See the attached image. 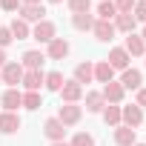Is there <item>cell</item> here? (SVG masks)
Instances as JSON below:
<instances>
[{"label": "cell", "mask_w": 146, "mask_h": 146, "mask_svg": "<svg viewBox=\"0 0 146 146\" xmlns=\"http://www.w3.org/2000/svg\"><path fill=\"white\" fill-rule=\"evenodd\" d=\"M23 66L20 63H15V60H9L3 69H0V83H6V89H20V80H23Z\"/></svg>", "instance_id": "cell-1"}, {"label": "cell", "mask_w": 146, "mask_h": 146, "mask_svg": "<svg viewBox=\"0 0 146 146\" xmlns=\"http://www.w3.org/2000/svg\"><path fill=\"white\" fill-rule=\"evenodd\" d=\"M54 117H57L66 129H69V126H78V123H80V117H83V106H80V103H63V106H60V112H57Z\"/></svg>", "instance_id": "cell-2"}, {"label": "cell", "mask_w": 146, "mask_h": 146, "mask_svg": "<svg viewBox=\"0 0 146 146\" xmlns=\"http://www.w3.org/2000/svg\"><path fill=\"white\" fill-rule=\"evenodd\" d=\"M54 37H57V26H54L52 20H40V23H35V29H32V40L49 46Z\"/></svg>", "instance_id": "cell-3"}, {"label": "cell", "mask_w": 146, "mask_h": 146, "mask_svg": "<svg viewBox=\"0 0 146 146\" xmlns=\"http://www.w3.org/2000/svg\"><path fill=\"white\" fill-rule=\"evenodd\" d=\"M100 95H103V100H106V103H112V106H120V103H123V98H126V89H123L117 80H109V83H103Z\"/></svg>", "instance_id": "cell-4"}, {"label": "cell", "mask_w": 146, "mask_h": 146, "mask_svg": "<svg viewBox=\"0 0 146 146\" xmlns=\"http://www.w3.org/2000/svg\"><path fill=\"white\" fill-rule=\"evenodd\" d=\"M143 123V109L140 106H120V126H129V129H137Z\"/></svg>", "instance_id": "cell-5"}, {"label": "cell", "mask_w": 146, "mask_h": 146, "mask_svg": "<svg viewBox=\"0 0 146 146\" xmlns=\"http://www.w3.org/2000/svg\"><path fill=\"white\" fill-rule=\"evenodd\" d=\"M57 95H60V100H63V103H80V98H83V86H80L75 78H72V80H66V83H63V89H60Z\"/></svg>", "instance_id": "cell-6"}, {"label": "cell", "mask_w": 146, "mask_h": 146, "mask_svg": "<svg viewBox=\"0 0 146 146\" xmlns=\"http://www.w3.org/2000/svg\"><path fill=\"white\" fill-rule=\"evenodd\" d=\"M43 80H46V72H43V69H29V72H23L20 86H23L26 92H40Z\"/></svg>", "instance_id": "cell-7"}, {"label": "cell", "mask_w": 146, "mask_h": 146, "mask_svg": "<svg viewBox=\"0 0 146 146\" xmlns=\"http://www.w3.org/2000/svg\"><path fill=\"white\" fill-rule=\"evenodd\" d=\"M0 106H3V112H17L23 106V92L20 89H6L3 98H0Z\"/></svg>", "instance_id": "cell-8"}, {"label": "cell", "mask_w": 146, "mask_h": 146, "mask_svg": "<svg viewBox=\"0 0 146 146\" xmlns=\"http://www.w3.org/2000/svg\"><path fill=\"white\" fill-rule=\"evenodd\" d=\"M92 35L100 40V43H109V40H115V23L112 20H95V26H92Z\"/></svg>", "instance_id": "cell-9"}, {"label": "cell", "mask_w": 146, "mask_h": 146, "mask_svg": "<svg viewBox=\"0 0 146 146\" xmlns=\"http://www.w3.org/2000/svg\"><path fill=\"white\" fill-rule=\"evenodd\" d=\"M69 49H72V46H69L66 37H54V40L46 46V57H49V60H63V57L69 54Z\"/></svg>", "instance_id": "cell-10"}, {"label": "cell", "mask_w": 146, "mask_h": 146, "mask_svg": "<svg viewBox=\"0 0 146 146\" xmlns=\"http://www.w3.org/2000/svg\"><path fill=\"white\" fill-rule=\"evenodd\" d=\"M43 135H46L52 143H57V140L66 137V126H63L57 117H46V123H43Z\"/></svg>", "instance_id": "cell-11"}, {"label": "cell", "mask_w": 146, "mask_h": 146, "mask_svg": "<svg viewBox=\"0 0 146 146\" xmlns=\"http://www.w3.org/2000/svg\"><path fill=\"white\" fill-rule=\"evenodd\" d=\"M20 126H23V120L17 112H0V132L3 135H15Z\"/></svg>", "instance_id": "cell-12"}, {"label": "cell", "mask_w": 146, "mask_h": 146, "mask_svg": "<svg viewBox=\"0 0 146 146\" xmlns=\"http://www.w3.org/2000/svg\"><path fill=\"white\" fill-rule=\"evenodd\" d=\"M117 83H120L123 89H132V92H137V89L143 86V75H140L137 69H132V66H129V69H123V75H120V80H117Z\"/></svg>", "instance_id": "cell-13"}, {"label": "cell", "mask_w": 146, "mask_h": 146, "mask_svg": "<svg viewBox=\"0 0 146 146\" xmlns=\"http://www.w3.org/2000/svg\"><path fill=\"white\" fill-rule=\"evenodd\" d=\"M17 17L26 20V23H40V20H46V9H43V3L40 6H20Z\"/></svg>", "instance_id": "cell-14"}, {"label": "cell", "mask_w": 146, "mask_h": 146, "mask_svg": "<svg viewBox=\"0 0 146 146\" xmlns=\"http://www.w3.org/2000/svg\"><path fill=\"white\" fill-rule=\"evenodd\" d=\"M123 49H126V54L129 57H143L146 54V43H143V37L140 35H126V43H123Z\"/></svg>", "instance_id": "cell-15"}, {"label": "cell", "mask_w": 146, "mask_h": 146, "mask_svg": "<svg viewBox=\"0 0 146 146\" xmlns=\"http://www.w3.org/2000/svg\"><path fill=\"white\" fill-rule=\"evenodd\" d=\"M129 60H132V57L126 54V49H123V46H115V49L109 52V57H106V63H109L115 72H117V69H120V72H123V69H129Z\"/></svg>", "instance_id": "cell-16"}, {"label": "cell", "mask_w": 146, "mask_h": 146, "mask_svg": "<svg viewBox=\"0 0 146 146\" xmlns=\"http://www.w3.org/2000/svg\"><path fill=\"white\" fill-rule=\"evenodd\" d=\"M43 60H46V52H40V49H29V52H23V57H20V66L29 72V69H43Z\"/></svg>", "instance_id": "cell-17"}, {"label": "cell", "mask_w": 146, "mask_h": 146, "mask_svg": "<svg viewBox=\"0 0 146 146\" xmlns=\"http://www.w3.org/2000/svg\"><path fill=\"white\" fill-rule=\"evenodd\" d=\"M115 143H117V146H135V143H137V129L115 126Z\"/></svg>", "instance_id": "cell-18"}, {"label": "cell", "mask_w": 146, "mask_h": 146, "mask_svg": "<svg viewBox=\"0 0 146 146\" xmlns=\"http://www.w3.org/2000/svg\"><path fill=\"white\" fill-rule=\"evenodd\" d=\"M75 80H78L80 86H83V83H92V80H95V63H89V60H86V63H78V66H75Z\"/></svg>", "instance_id": "cell-19"}, {"label": "cell", "mask_w": 146, "mask_h": 146, "mask_svg": "<svg viewBox=\"0 0 146 146\" xmlns=\"http://www.w3.org/2000/svg\"><path fill=\"white\" fill-rule=\"evenodd\" d=\"M95 15L92 12H83V15H72V26H75L78 32H92V26H95Z\"/></svg>", "instance_id": "cell-20"}, {"label": "cell", "mask_w": 146, "mask_h": 146, "mask_svg": "<svg viewBox=\"0 0 146 146\" xmlns=\"http://www.w3.org/2000/svg\"><path fill=\"white\" fill-rule=\"evenodd\" d=\"M112 23H115V32H123V35H132L135 26H137V20L132 17V12H129V15H117Z\"/></svg>", "instance_id": "cell-21"}, {"label": "cell", "mask_w": 146, "mask_h": 146, "mask_svg": "<svg viewBox=\"0 0 146 146\" xmlns=\"http://www.w3.org/2000/svg\"><path fill=\"white\" fill-rule=\"evenodd\" d=\"M9 32H12V37H15V40H26V37H32V26H29L26 20H20V17H15V20H12Z\"/></svg>", "instance_id": "cell-22"}, {"label": "cell", "mask_w": 146, "mask_h": 146, "mask_svg": "<svg viewBox=\"0 0 146 146\" xmlns=\"http://www.w3.org/2000/svg\"><path fill=\"white\" fill-rule=\"evenodd\" d=\"M95 80H98V83H109V80H115V69H112L106 60H98V63H95Z\"/></svg>", "instance_id": "cell-23"}, {"label": "cell", "mask_w": 146, "mask_h": 146, "mask_svg": "<svg viewBox=\"0 0 146 146\" xmlns=\"http://www.w3.org/2000/svg\"><path fill=\"white\" fill-rule=\"evenodd\" d=\"M103 106H106V100H103V95H100V92H86V112L100 115V112H103Z\"/></svg>", "instance_id": "cell-24"}, {"label": "cell", "mask_w": 146, "mask_h": 146, "mask_svg": "<svg viewBox=\"0 0 146 146\" xmlns=\"http://www.w3.org/2000/svg\"><path fill=\"white\" fill-rule=\"evenodd\" d=\"M63 83H66V78L60 75V72H46V80H43V86H46L49 92H60V89H63Z\"/></svg>", "instance_id": "cell-25"}, {"label": "cell", "mask_w": 146, "mask_h": 146, "mask_svg": "<svg viewBox=\"0 0 146 146\" xmlns=\"http://www.w3.org/2000/svg\"><path fill=\"white\" fill-rule=\"evenodd\" d=\"M100 115H103L106 126H120V106H112V103H106Z\"/></svg>", "instance_id": "cell-26"}, {"label": "cell", "mask_w": 146, "mask_h": 146, "mask_svg": "<svg viewBox=\"0 0 146 146\" xmlns=\"http://www.w3.org/2000/svg\"><path fill=\"white\" fill-rule=\"evenodd\" d=\"M43 106V98H40V92H23V109H29V112H37Z\"/></svg>", "instance_id": "cell-27"}, {"label": "cell", "mask_w": 146, "mask_h": 146, "mask_svg": "<svg viewBox=\"0 0 146 146\" xmlns=\"http://www.w3.org/2000/svg\"><path fill=\"white\" fill-rule=\"evenodd\" d=\"M115 17H117L115 3H112V0H103V3L98 6V20H115Z\"/></svg>", "instance_id": "cell-28"}, {"label": "cell", "mask_w": 146, "mask_h": 146, "mask_svg": "<svg viewBox=\"0 0 146 146\" xmlns=\"http://www.w3.org/2000/svg\"><path fill=\"white\" fill-rule=\"evenodd\" d=\"M66 6L72 15H83V12H92V0H66Z\"/></svg>", "instance_id": "cell-29"}, {"label": "cell", "mask_w": 146, "mask_h": 146, "mask_svg": "<svg viewBox=\"0 0 146 146\" xmlns=\"http://www.w3.org/2000/svg\"><path fill=\"white\" fill-rule=\"evenodd\" d=\"M69 146H95V137H92L89 132H78L75 137L69 140Z\"/></svg>", "instance_id": "cell-30"}, {"label": "cell", "mask_w": 146, "mask_h": 146, "mask_svg": "<svg viewBox=\"0 0 146 146\" xmlns=\"http://www.w3.org/2000/svg\"><path fill=\"white\" fill-rule=\"evenodd\" d=\"M132 17H135L137 23H143V26H146V0H137V3H135V9H132Z\"/></svg>", "instance_id": "cell-31"}, {"label": "cell", "mask_w": 146, "mask_h": 146, "mask_svg": "<svg viewBox=\"0 0 146 146\" xmlns=\"http://www.w3.org/2000/svg\"><path fill=\"white\" fill-rule=\"evenodd\" d=\"M112 3H115L117 15H129V12L135 9V3H137V0H112Z\"/></svg>", "instance_id": "cell-32"}, {"label": "cell", "mask_w": 146, "mask_h": 146, "mask_svg": "<svg viewBox=\"0 0 146 146\" xmlns=\"http://www.w3.org/2000/svg\"><path fill=\"white\" fill-rule=\"evenodd\" d=\"M15 37H12V32H9V26H0V49H6L9 43H12Z\"/></svg>", "instance_id": "cell-33"}, {"label": "cell", "mask_w": 146, "mask_h": 146, "mask_svg": "<svg viewBox=\"0 0 146 146\" xmlns=\"http://www.w3.org/2000/svg\"><path fill=\"white\" fill-rule=\"evenodd\" d=\"M0 9H3V12H17L20 0H0Z\"/></svg>", "instance_id": "cell-34"}, {"label": "cell", "mask_w": 146, "mask_h": 146, "mask_svg": "<svg viewBox=\"0 0 146 146\" xmlns=\"http://www.w3.org/2000/svg\"><path fill=\"white\" fill-rule=\"evenodd\" d=\"M135 106H140V109L146 106V86H140V89H137V95H135Z\"/></svg>", "instance_id": "cell-35"}, {"label": "cell", "mask_w": 146, "mask_h": 146, "mask_svg": "<svg viewBox=\"0 0 146 146\" xmlns=\"http://www.w3.org/2000/svg\"><path fill=\"white\" fill-rule=\"evenodd\" d=\"M43 0H20V6H40Z\"/></svg>", "instance_id": "cell-36"}, {"label": "cell", "mask_w": 146, "mask_h": 146, "mask_svg": "<svg viewBox=\"0 0 146 146\" xmlns=\"http://www.w3.org/2000/svg\"><path fill=\"white\" fill-rule=\"evenodd\" d=\"M6 63H9V57H6V49H0V69H3Z\"/></svg>", "instance_id": "cell-37"}, {"label": "cell", "mask_w": 146, "mask_h": 146, "mask_svg": "<svg viewBox=\"0 0 146 146\" xmlns=\"http://www.w3.org/2000/svg\"><path fill=\"white\" fill-rule=\"evenodd\" d=\"M52 146H69V143H66V140H57V143H52Z\"/></svg>", "instance_id": "cell-38"}, {"label": "cell", "mask_w": 146, "mask_h": 146, "mask_svg": "<svg viewBox=\"0 0 146 146\" xmlns=\"http://www.w3.org/2000/svg\"><path fill=\"white\" fill-rule=\"evenodd\" d=\"M140 37H143V43H146V26H143V32H140Z\"/></svg>", "instance_id": "cell-39"}, {"label": "cell", "mask_w": 146, "mask_h": 146, "mask_svg": "<svg viewBox=\"0 0 146 146\" xmlns=\"http://www.w3.org/2000/svg\"><path fill=\"white\" fill-rule=\"evenodd\" d=\"M49 3H66V0H49Z\"/></svg>", "instance_id": "cell-40"}, {"label": "cell", "mask_w": 146, "mask_h": 146, "mask_svg": "<svg viewBox=\"0 0 146 146\" xmlns=\"http://www.w3.org/2000/svg\"><path fill=\"white\" fill-rule=\"evenodd\" d=\"M135 146H146V143H135Z\"/></svg>", "instance_id": "cell-41"}, {"label": "cell", "mask_w": 146, "mask_h": 146, "mask_svg": "<svg viewBox=\"0 0 146 146\" xmlns=\"http://www.w3.org/2000/svg\"><path fill=\"white\" fill-rule=\"evenodd\" d=\"M100 3H103V0H100Z\"/></svg>", "instance_id": "cell-42"}, {"label": "cell", "mask_w": 146, "mask_h": 146, "mask_svg": "<svg viewBox=\"0 0 146 146\" xmlns=\"http://www.w3.org/2000/svg\"><path fill=\"white\" fill-rule=\"evenodd\" d=\"M143 57H146V54H143Z\"/></svg>", "instance_id": "cell-43"}]
</instances>
